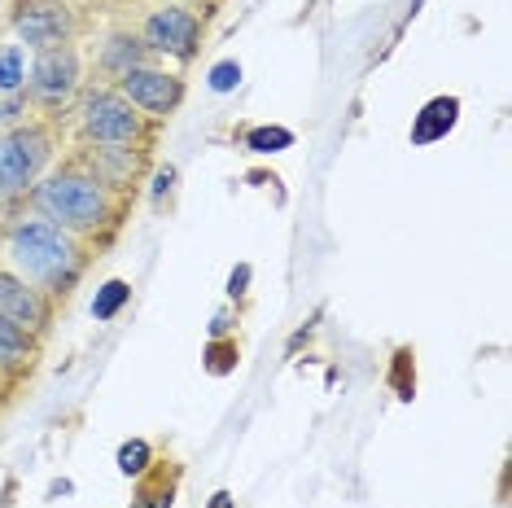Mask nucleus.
<instances>
[{
  "instance_id": "8",
  "label": "nucleus",
  "mask_w": 512,
  "mask_h": 508,
  "mask_svg": "<svg viewBox=\"0 0 512 508\" xmlns=\"http://www.w3.org/2000/svg\"><path fill=\"white\" fill-rule=\"evenodd\" d=\"M66 163L88 171L97 184H106L110 193L132 202L145 184V171H149V149H136V145H71L66 149Z\"/></svg>"
},
{
  "instance_id": "23",
  "label": "nucleus",
  "mask_w": 512,
  "mask_h": 508,
  "mask_svg": "<svg viewBox=\"0 0 512 508\" xmlns=\"http://www.w3.org/2000/svg\"><path fill=\"white\" fill-rule=\"evenodd\" d=\"M206 508H237V500H232L228 491H215V495H211V504H206Z\"/></svg>"
},
{
  "instance_id": "1",
  "label": "nucleus",
  "mask_w": 512,
  "mask_h": 508,
  "mask_svg": "<svg viewBox=\"0 0 512 508\" xmlns=\"http://www.w3.org/2000/svg\"><path fill=\"white\" fill-rule=\"evenodd\" d=\"M9 211L40 215V219L66 228L71 237L88 241V246L97 250V246H110L114 241L127 211H132V202L119 198V193H110L106 184H97L88 171H79L62 158V163L44 171V176L31 184L27 198H22L18 206H9Z\"/></svg>"
},
{
  "instance_id": "2",
  "label": "nucleus",
  "mask_w": 512,
  "mask_h": 508,
  "mask_svg": "<svg viewBox=\"0 0 512 508\" xmlns=\"http://www.w3.org/2000/svg\"><path fill=\"white\" fill-rule=\"evenodd\" d=\"M92 254L97 250L88 241L71 237L66 228H57L40 215L18 211L0 219V263L14 268L36 290H44L53 303H66L79 290V281L92 268Z\"/></svg>"
},
{
  "instance_id": "9",
  "label": "nucleus",
  "mask_w": 512,
  "mask_h": 508,
  "mask_svg": "<svg viewBox=\"0 0 512 508\" xmlns=\"http://www.w3.org/2000/svg\"><path fill=\"white\" fill-rule=\"evenodd\" d=\"M114 88H119L123 97L154 123H167L171 114L184 106V92H189V84H184L180 71H167V66H154V62L127 71Z\"/></svg>"
},
{
  "instance_id": "3",
  "label": "nucleus",
  "mask_w": 512,
  "mask_h": 508,
  "mask_svg": "<svg viewBox=\"0 0 512 508\" xmlns=\"http://www.w3.org/2000/svg\"><path fill=\"white\" fill-rule=\"evenodd\" d=\"M66 119H75V141L79 145H136V149H154L158 127L154 119H145L132 101L123 97L114 84H84V92L75 97V106Z\"/></svg>"
},
{
  "instance_id": "11",
  "label": "nucleus",
  "mask_w": 512,
  "mask_h": 508,
  "mask_svg": "<svg viewBox=\"0 0 512 508\" xmlns=\"http://www.w3.org/2000/svg\"><path fill=\"white\" fill-rule=\"evenodd\" d=\"M40 360H44V338H36L31 329H22L14 320L0 316V373L22 390L40 373Z\"/></svg>"
},
{
  "instance_id": "24",
  "label": "nucleus",
  "mask_w": 512,
  "mask_h": 508,
  "mask_svg": "<svg viewBox=\"0 0 512 508\" xmlns=\"http://www.w3.org/2000/svg\"><path fill=\"white\" fill-rule=\"evenodd\" d=\"M184 5H202V18H211L219 5H224V0H184Z\"/></svg>"
},
{
  "instance_id": "25",
  "label": "nucleus",
  "mask_w": 512,
  "mask_h": 508,
  "mask_svg": "<svg viewBox=\"0 0 512 508\" xmlns=\"http://www.w3.org/2000/svg\"><path fill=\"white\" fill-rule=\"evenodd\" d=\"M114 5H145V0H114Z\"/></svg>"
},
{
  "instance_id": "4",
  "label": "nucleus",
  "mask_w": 512,
  "mask_h": 508,
  "mask_svg": "<svg viewBox=\"0 0 512 508\" xmlns=\"http://www.w3.org/2000/svg\"><path fill=\"white\" fill-rule=\"evenodd\" d=\"M62 149V123L27 114L22 123L0 132V211L18 206Z\"/></svg>"
},
{
  "instance_id": "10",
  "label": "nucleus",
  "mask_w": 512,
  "mask_h": 508,
  "mask_svg": "<svg viewBox=\"0 0 512 508\" xmlns=\"http://www.w3.org/2000/svg\"><path fill=\"white\" fill-rule=\"evenodd\" d=\"M0 316L14 320V325L31 329L36 338H49L57 325V303L44 290H36L31 281H22L14 268L0 263Z\"/></svg>"
},
{
  "instance_id": "15",
  "label": "nucleus",
  "mask_w": 512,
  "mask_h": 508,
  "mask_svg": "<svg viewBox=\"0 0 512 508\" xmlns=\"http://www.w3.org/2000/svg\"><path fill=\"white\" fill-rule=\"evenodd\" d=\"M149 465H154V447L145 443V438H132V443L119 447V469L132 478V473H145Z\"/></svg>"
},
{
  "instance_id": "22",
  "label": "nucleus",
  "mask_w": 512,
  "mask_h": 508,
  "mask_svg": "<svg viewBox=\"0 0 512 508\" xmlns=\"http://www.w3.org/2000/svg\"><path fill=\"white\" fill-rule=\"evenodd\" d=\"M246 281H250V268L232 272V281H228V294H232V298H237V294H246V290H241V285H246Z\"/></svg>"
},
{
  "instance_id": "20",
  "label": "nucleus",
  "mask_w": 512,
  "mask_h": 508,
  "mask_svg": "<svg viewBox=\"0 0 512 508\" xmlns=\"http://www.w3.org/2000/svg\"><path fill=\"white\" fill-rule=\"evenodd\" d=\"M14 399H18V386H14V381H9L5 373H0V412H5Z\"/></svg>"
},
{
  "instance_id": "6",
  "label": "nucleus",
  "mask_w": 512,
  "mask_h": 508,
  "mask_svg": "<svg viewBox=\"0 0 512 508\" xmlns=\"http://www.w3.org/2000/svg\"><path fill=\"white\" fill-rule=\"evenodd\" d=\"M5 22L27 53L75 44L84 36V14L75 0H9Z\"/></svg>"
},
{
  "instance_id": "17",
  "label": "nucleus",
  "mask_w": 512,
  "mask_h": 508,
  "mask_svg": "<svg viewBox=\"0 0 512 508\" xmlns=\"http://www.w3.org/2000/svg\"><path fill=\"white\" fill-rule=\"evenodd\" d=\"M123 303H127V285H123V281H110V285H106V294H101L97 303H92V316H97V320H110Z\"/></svg>"
},
{
  "instance_id": "21",
  "label": "nucleus",
  "mask_w": 512,
  "mask_h": 508,
  "mask_svg": "<svg viewBox=\"0 0 512 508\" xmlns=\"http://www.w3.org/2000/svg\"><path fill=\"white\" fill-rule=\"evenodd\" d=\"M228 351H232V346H219V342L211 346V368H215V373H228V360H224Z\"/></svg>"
},
{
  "instance_id": "5",
  "label": "nucleus",
  "mask_w": 512,
  "mask_h": 508,
  "mask_svg": "<svg viewBox=\"0 0 512 508\" xmlns=\"http://www.w3.org/2000/svg\"><path fill=\"white\" fill-rule=\"evenodd\" d=\"M84 84L88 79H84V53H79V44H57V49L31 53V66H27V106H31V114L66 123V114H71Z\"/></svg>"
},
{
  "instance_id": "12",
  "label": "nucleus",
  "mask_w": 512,
  "mask_h": 508,
  "mask_svg": "<svg viewBox=\"0 0 512 508\" xmlns=\"http://www.w3.org/2000/svg\"><path fill=\"white\" fill-rule=\"evenodd\" d=\"M154 57L141 44V31L136 27H114L106 40L97 44V75L101 84H119L127 71H136V66H149Z\"/></svg>"
},
{
  "instance_id": "14",
  "label": "nucleus",
  "mask_w": 512,
  "mask_h": 508,
  "mask_svg": "<svg viewBox=\"0 0 512 508\" xmlns=\"http://www.w3.org/2000/svg\"><path fill=\"white\" fill-rule=\"evenodd\" d=\"M31 57L18 40H0V92H27Z\"/></svg>"
},
{
  "instance_id": "7",
  "label": "nucleus",
  "mask_w": 512,
  "mask_h": 508,
  "mask_svg": "<svg viewBox=\"0 0 512 508\" xmlns=\"http://www.w3.org/2000/svg\"><path fill=\"white\" fill-rule=\"evenodd\" d=\"M136 31H141V44L149 49V57L189 66V62H197V53H202L206 18L197 14L193 5H184V0H162V5H154L141 18Z\"/></svg>"
},
{
  "instance_id": "18",
  "label": "nucleus",
  "mask_w": 512,
  "mask_h": 508,
  "mask_svg": "<svg viewBox=\"0 0 512 508\" xmlns=\"http://www.w3.org/2000/svg\"><path fill=\"white\" fill-rule=\"evenodd\" d=\"M289 141H294L289 132H267V127H263V132H254V136H250V145L259 149V154H272L276 145H289Z\"/></svg>"
},
{
  "instance_id": "13",
  "label": "nucleus",
  "mask_w": 512,
  "mask_h": 508,
  "mask_svg": "<svg viewBox=\"0 0 512 508\" xmlns=\"http://www.w3.org/2000/svg\"><path fill=\"white\" fill-rule=\"evenodd\" d=\"M456 110H460L456 97L429 101L425 114H421V119H416V127H412V141H416V145H429V141H438L442 132H451V123H456Z\"/></svg>"
},
{
  "instance_id": "19",
  "label": "nucleus",
  "mask_w": 512,
  "mask_h": 508,
  "mask_svg": "<svg viewBox=\"0 0 512 508\" xmlns=\"http://www.w3.org/2000/svg\"><path fill=\"white\" fill-rule=\"evenodd\" d=\"M211 79H215V88L224 92V88H232V84L241 79V66H237V62H224V66H215V75H211Z\"/></svg>"
},
{
  "instance_id": "16",
  "label": "nucleus",
  "mask_w": 512,
  "mask_h": 508,
  "mask_svg": "<svg viewBox=\"0 0 512 508\" xmlns=\"http://www.w3.org/2000/svg\"><path fill=\"white\" fill-rule=\"evenodd\" d=\"M31 114L27 92H0V127H14Z\"/></svg>"
}]
</instances>
